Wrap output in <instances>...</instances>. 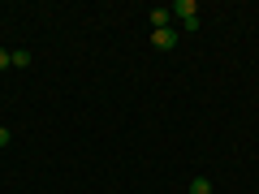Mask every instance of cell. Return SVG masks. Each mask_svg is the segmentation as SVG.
Masks as SVG:
<instances>
[{
    "label": "cell",
    "mask_w": 259,
    "mask_h": 194,
    "mask_svg": "<svg viewBox=\"0 0 259 194\" xmlns=\"http://www.w3.org/2000/svg\"><path fill=\"white\" fill-rule=\"evenodd\" d=\"M190 194H212V181H207V177H194V181H190Z\"/></svg>",
    "instance_id": "5b68a950"
},
{
    "label": "cell",
    "mask_w": 259,
    "mask_h": 194,
    "mask_svg": "<svg viewBox=\"0 0 259 194\" xmlns=\"http://www.w3.org/2000/svg\"><path fill=\"white\" fill-rule=\"evenodd\" d=\"M0 69H9V52L5 47H0Z\"/></svg>",
    "instance_id": "52a82bcc"
},
{
    "label": "cell",
    "mask_w": 259,
    "mask_h": 194,
    "mask_svg": "<svg viewBox=\"0 0 259 194\" xmlns=\"http://www.w3.org/2000/svg\"><path fill=\"white\" fill-rule=\"evenodd\" d=\"M173 26V13H168V5H160V9H151V30H164Z\"/></svg>",
    "instance_id": "3957f363"
},
{
    "label": "cell",
    "mask_w": 259,
    "mask_h": 194,
    "mask_svg": "<svg viewBox=\"0 0 259 194\" xmlns=\"http://www.w3.org/2000/svg\"><path fill=\"white\" fill-rule=\"evenodd\" d=\"M9 142H13V129H5V125H0V147H9Z\"/></svg>",
    "instance_id": "8992f818"
},
{
    "label": "cell",
    "mask_w": 259,
    "mask_h": 194,
    "mask_svg": "<svg viewBox=\"0 0 259 194\" xmlns=\"http://www.w3.org/2000/svg\"><path fill=\"white\" fill-rule=\"evenodd\" d=\"M177 26H164V30H151V47H160V52H173L177 47Z\"/></svg>",
    "instance_id": "7a4b0ae2"
},
{
    "label": "cell",
    "mask_w": 259,
    "mask_h": 194,
    "mask_svg": "<svg viewBox=\"0 0 259 194\" xmlns=\"http://www.w3.org/2000/svg\"><path fill=\"white\" fill-rule=\"evenodd\" d=\"M9 65H13V69H26V65H30V52H26V47H13V52H9Z\"/></svg>",
    "instance_id": "277c9868"
},
{
    "label": "cell",
    "mask_w": 259,
    "mask_h": 194,
    "mask_svg": "<svg viewBox=\"0 0 259 194\" xmlns=\"http://www.w3.org/2000/svg\"><path fill=\"white\" fill-rule=\"evenodd\" d=\"M168 13L182 22V30H199V9H194V0H177V5H168Z\"/></svg>",
    "instance_id": "6da1fadb"
}]
</instances>
